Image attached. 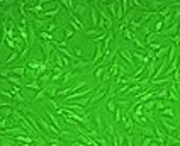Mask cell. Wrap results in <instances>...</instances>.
I'll list each match as a JSON object with an SVG mask.
<instances>
[{"label":"cell","mask_w":180,"mask_h":146,"mask_svg":"<svg viewBox=\"0 0 180 146\" xmlns=\"http://www.w3.org/2000/svg\"><path fill=\"white\" fill-rule=\"evenodd\" d=\"M82 87H85V82H73L70 87L63 88V90H58L56 92V97H66L70 92H75V90H78V88H82Z\"/></svg>","instance_id":"6da1fadb"},{"label":"cell","mask_w":180,"mask_h":146,"mask_svg":"<svg viewBox=\"0 0 180 146\" xmlns=\"http://www.w3.org/2000/svg\"><path fill=\"white\" fill-rule=\"evenodd\" d=\"M90 65H92V61L90 60H80L78 58L77 61H73L72 63V70H77V71H85L87 68H90Z\"/></svg>","instance_id":"7a4b0ae2"},{"label":"cell","mask_w":180,"mask_h":146,"mask_svg":"<svg viewBox=\"0 0 180 146\" xmlns=\"http://www.w3.org/2000/svg\"><path fill=\"white\" fill-rule=\"evenodd\" d=\"M61 12V3H58L56 7H54L53 10H46V12H41L39 14V19H42V17H56L58 14Z\"/></svg>","instance_id":"3957f363"},{"label":"cell","mask_w":180,"mask_h":146,"mask_svg":"<svg viewBox=\"0 0 180 146\" xmlns=\"http://www.w3.org/2000/svg\"><path fill=\"white\" fill-rule=\"evenodd\" d=\"M119 55L128 61V65H131V68L134 66V60H132V55L128 51V49H119Z\"/></svg>","instance_id":"277c9868"},{"label":"cell","mask_w":180,"mask_h":146,"mask_svg":"<svg viewBox=\"0 0 180 146\" xmlns=\"http://www.w3.org/2000/svg\"><path fill=\"white\" fill-rule=\"evenodd\" d=\"M26 66H14L10 68V75H15V76H21V78H24L26 76Z\"/></svg>","instance_id":"5b68a950"},{"label":"cell","mask_w":180,"mask_h":146,"mask_svg":"<svg viewBox=\"0 0 180 146\" xmlns=\"http://www.w3.org/2000/svg\"><path fill=\"white\" fill-rule=\"evenodd\" d=\"M90 19H92L93 27H99V14H97L95 5H92V7H90Z\"/></svg>","instance_id":"8992f818"},{"label":"cell","mask_w":180,"mask_h":146,"mask_svg":"<svg viewBox=\"0 0 180 146\" xmlns=\"http://www.w3.org/2000/svg\"><path fill=\"white\" fill-rule=\"evenodd\" d=\"M160 116H162V117H175V114H177V112H175V109H173V107H165V109H163V110H160Z\"/></svg>","instance_id":"52a82bcc"},{"label":"cell","mask_w":180,"mask_h":146,"mask_svg":"<svg viewBox=\"0 0 180 146\" xmlns=\"http://www.w3.org/2000/svg\"><path fill=\"white\" fill-rule=\"evenodd\" d=\"M24 88H29V90H36V92H39L42 87L39 85V82H38V80H31L29 83H26V87H24Z\"/></svg>","instance_id":"ba28073f"},{"label":"cell","mask_w":180,"mask_h":146,"mask_svg":"<svg viewBox=\"0 0 180 146\" xmlns=\"http://www.w3.org/2000/svg\"><path fill=\"white\" fill-rule=\"evenodd\" d=\"M39 39H44V41H48V43H53V32H48V31H41L39 32Z\"/></svg>","instance_id":"9c48e42d"},{"label":"cell","mask_w":180,"mask_h":146,"mask_svg":"<svg viewBox=\"0 0 180 146\" xmlns=\"http://www.w3.org/2000/svg\"><path fill=\"white\" fill-rule=\"evenodd\" d=\"M77 75H78V73H77ZM77 75H75V71H65V75L61 76V85H63V83H68L70 80L75 78Z\"/></svg>","instance_id":"30bf717a"},{"label":"cell","mask_w":180,"mask_h":146,"mask_svg":"<svg viewBox=\"0 0 180 146\" xmlns=\"http://www.w3.org/2000/svg\"><path fill=\"white\" fill-rule=\"evenodd\" d=\"M105 107H107L109 112L114 114L116 109H117V100H116V99H109V100H107V105H105Z\"/></svg>","instance_id":"8fae6325"},{"label":"cell","mask_w":180,"mask_h":146,"mask_svg":"<svg viewBox=\"0 0 180 146\" xmlns=\"http://www.w3.org/2000/svg\"><path fill=\"white\" fill-rule=\"evenodd\" d=\"M46 94H48V87H42V88H41V90H39V92H38V94H36V95H34V97H32V99H31V100H34V102H36V100H41V99H42V97H44V95H46Z\"/></svg>","instance_id":"7c38bea8"},{"label":"cell","mask_w":180,"mask_h":146,"mask_svg":"<svg viewBox=\"0 0 180 146\" xmlns=\"http://www.w3.org/2000/svg\"><path fill=\"white\" fill-rule=\"evenodd\" d=\"M41 61H34V60H27V68H31V70H38V68H41Z\"/></svg>","instance_id":"4fadbf2b"},{"label":"cell","mask_w":180,"mask_h":146,"mask_svg":"<svg viewBox=\"0 0 180 146\" xmlns=\"http://www.w3.org/2000/svg\"><path fill=\"white\" fill-rule=\"evenodd\" d=\"M65 41L66 39H70V37H73V34H75V31H73L72 27H68V26H65Z\"/></svg>","instance_id":"5bb4252c"},{"label":"cell","mask_w":180,"mask_h":146,"mask_svg":"<svg viewBox=\"0 0 180 146\" xmlns=\"http://www.w3.org/2000/svg\"><path fill=\"white\" fill-rule=\"evenodd\" d=\"M122 32H124V34H122V36H124V37H126V39H129V41H132V39H134V37H136V36H134V32H132V31H131V29H124V31H122Z\"/></svg>","instance_id":"9a60e30c"},{"label":"cell","mask_w":180,"mask_h":146,"mask_svg":"<svg viewBox=\"0 0 180 146\" xmlns=\"http://www.w3.org/2000/svg\"><path fill=\"white\" fill-rule=\"evenodd\" d=\"M58 26H60V24H58V21H54V22H51V24L46 26V31H48V32H54V31L58 29Z\"/></svg>","instance_id":"2e32d148"},{"label":"cell","mask_w":180,"mask_h":146,"mask_svg":"<svg viewBox=\"0 0 180 146\" xmlns=\"http://www.w3.org/2000/svg\"><path fill=\"white\" fill-rule=\"evenodd\" d=\"M162 27H163V19H160V21L155 24V32H158V34H160V31H162Z\"/></svg>","instance_id":"e0dca14e"},{"label":"cell","mask_w":180,"mask_h":146,"mask_svg":"<svg viewBox=\"0 0 180 146\" xmlns=\"http://www.w3.org/2000/svg\"><path fill=\"white\" fill-rule=\"evenodd\" d=\"M148 48H151L153 51H158V49L162 48V44L160 43H151V44H148Z\"/></svg>","instance_id":"ac0fdd59"},{"label":"cell","mask_w":180,"mask_h":146,"mask_svg":"<svg viewBox=\"0 0 180 146\" xmlns=\"http://www.w3.org/2000/svg\"><path fill=\"white\" fill-rule=\"evenodd\" d=\"M73 55H75V56H78V58H82V49H80V48H77V46H75V48H73Z\"/></svg>","instance_id":"d6986e66"},{"label":"cell","mask_w":180,"mask_h":146,"mask_svg":"<svg viewBox=\"0 0 180 146\" xmlns=\"http://www.w3.org/2000/svg\"><path fill=\"white\" fill-rule=\"evenodd\" d=\"M102 2H104V3H109V0H102Z\"/></svg>","instance_id":"ffe728a7"}]
</instances>
